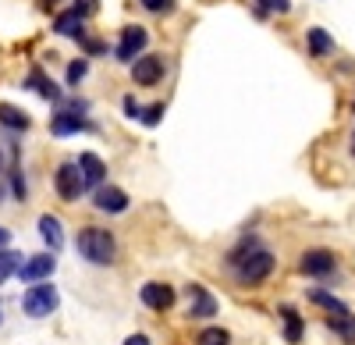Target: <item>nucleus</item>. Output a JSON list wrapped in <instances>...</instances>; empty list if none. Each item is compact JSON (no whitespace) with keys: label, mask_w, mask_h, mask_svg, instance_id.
<instances>
[{"label":"nucleus","mask_w":355,"mask_h":345,"mask_svg":"<svg viewBox=\"0 0 355 345\" xmlns=\"http://www.w3.org/2000/svg\"><path fill=\"white\" fill-rule=\"evenodd\" d=\"M227 264L234 267V278L252 289V285H263L266 278L274 274V253L259 249V246L249 239V242H242V249H231V253H227Z\"/></svg>","instance_id":"obj_1"},{"label":"nucleus","mask_w":355,"mask_h":345,"mask_svg":"<svg viewBox=\"0 0 355 345\" xmlns=\"http://www.w3.org/2000/svg\"><path fill=\"white\" fill-rule=\"evenodd\" d=\"M75 249L85 264H96V267H110L117 256V242L107 228H82L75 239Z\"/></svg>","instance_id":"obj_2"},{"label":"nucleus","mask_w":355,"mask_h":345,"mask_svg":"<svg viewBox=\"0 0 355 345\" xmlns=\"http://www.w3.org/2000/svg\"><path fill=\"white\" fill-rule=\"evenodd\" d=\"M61 306V296H57V289L53 285H46V281H33L28 285V292L21 296V310L28 313V317H50V313Z\"/></svg>","instance_id":"obj_3"},{"label":"nucleus","mask_w":355,"mask_h":345,"mask_svg":"<svg viewBox=\"0 0 355 345\" xmlns=\"http://www.w3.org/2000/svg\"><path fill=\"white\" fill-rule=\"evenodd\" d=\"M53 189L64 203H78L82 192H85V178H82V167L78 160H64L61 167L53 171Z\"/></svg>","instance_id":"obj_4"},{"label":"nucleus","mask_w":355,"mask_h":345,"mask_svg":"<svg viewBox=\"0 0 355 345\" xmlns=\"http://www.w3.org/2000/svg\"><path fill=\"white\" fill-rule=\"evenodd\" d=\"M167 65H164V57L160 53H139L135 61H132V78L135 85H157L164 78Z\"/></svg>","instance_id":"obj_5"},{"label":"nucleus","mask_w":355,"mask_h":345,"mask_svg":"<svg viewBox=\"0 0 355 345\" xmlns=\"http://www.w3.org/2000/svg\"><path fill=\"white\" fill-rule=\"evenodd\" d=\"M299 271L309 274V278H327L338 271V256L331 249H306L302 260H299Z\"/></svg>","instance_id":"obj_6"},{"label":"nucleus","mask_w":355,"mask_h":345,"mask_svg":"<svg viewBox=\"0 0 355 345\" xmlns=\"http://www.w3.org/2000/svg\"><path fill=\"white\" fill-rule=\"evenodd\" d=\"M146 43H150V33H146L142 25H125L121 28V43H117V61L132 65L135 57L146 50Z\"/></svg>","instance_id":"obj_7"},{"label":"nucleus","mask_w":355,"mask_h":345,"mask_svg":"<svg viewBox=\"0 0 355 345\" xmlns=\"http://www.w3.org/2000/svg\"><path fill=\"white\" fill-rule=\"evenodd\" d=\"M96 125L82 118V110H71V107H61L50 118V132L53 135H75V132H93Z\"/></svg>","instance_id":"obj_8"},{"label":"nucleus","mask_w":355,"mask_h":345,"mask_svg":"<svg viewBox=\"0 0 355 345\" xmlns=\"http://www.w3.org/2000/svg\"><path fill=\"white\" fill-rule=\"evenodd\" d=\"M57 271V256H50V253H43V256H28L25 264H18V281H25V285H33V281H46L50 274Z\"/></svg>","instance_id":"obj_9"},{"label":"nucleus","mask_w":355,"mask_h":345,"mask_svg":"<svg viewBox=\"0 0 355 345\" xmlns=\"http://www.w3.org/2000/svg\"><path fill=\"white\" fill-rule=\"evenodd\" d=\"M93 207L103 210V214H125L128 210V192L117 189V185H96Z\"/></svg>","instance_id":"obj_10"},{"label":"nucleus","mask_w":355,"mask_h":345,"mask_svg":"<svg viewBox=\"0 0 355 345\" xmlns=\"http://www.w3.org/2000/svg\"><path fill=\"white\" fill-rule=\"evenodd\" d=\"M139 299L150 306V310H160V313H164V310L174 306L178 296H174V289H171L167 281H146V285H142V292H139Z\"/></svg>","instance_id":"obj_11"},{"label":"nucleus","mask_w":355,"mask_h":345,"mask_svg":"<svg viewBox=\"0 0 355 345\" xmlns=\"http://www.w3.org/2000/svg\"><path fill=\"white\" fill-rule=\"evenodd\" d=\"M217 313V299L202 289V285H189V317H199V321H206V317H214Z\"/></svg>","instance_id":"obj_12"},{"label":"nucleus","mask_w":355,"mask_h":345,"mask_svg":"<svg viewBox=\"0 0 355 345\" xmlns=\"http://www.w3.org/2000/svg\"><path fill=\"white\" fill-rule=\"evenodd\" d=\"M53 33L57 36H64V40H78V36H85V18L71 8V11H61L53 18Z\"/></svg>","instance_id":"obj_13"},{"label":"nucleus","mask_w":355,"mask_h":345,"mask_svg":"<svg viewBox=\"0 0 355 345\" xmlns=\"http://www.w3.org/2000/svg\"><path fill=\"white\" fill-rule=\"evenodd\" d=\"M25 85H28V90H36L43 100H53V103H61V85H57L53 78H46V71L43 68H33V71H28V78H25Z\"/></svg>","instance_id":"obj_14"},{"label":"nucleus","mask_w":355,"mask_h":345,"mask_svg":"<svg viewBox=\"0 0 355 345\" xmlns=\"http://www.w3.org/2000/svg\"><path fill=\"white\" fill-rule=\"evenodd\" d=\"M78 167H82V178H85V189L89 185H103V178H107V164L96 157V153H82L78 157Z\"/></svg>","instance_id":"obj_15"},{"label":"nucleus","mask_w":355,"mask_h":345,"mask_svg":"<svg viewBox=\"0 0 355 345\" xmlns=\"http://www.w3.org/2000/svg\"><path fill=\"white\" fill-rule=\"evenodd\" d=\"M40 235H43V242L50 246V253H61L64 232H61V221H57L53 214H43V217H40Z\"/></svg>","instance_id":"obj_16"},{"label":"nucleus","mask_w":355,"mask_h":345,"mask_svg":"<svg viewBox=\"0 0 355 345\" xmlns=\"http://www.w3.org/2000/svg\"><path fill=\"white\" fill-rule=\"evenodd\" d=\"M281 321H284V342L299 345V342H302V331H306V324H302V317H299V310L284 306V310H281Z\"/></svg>","instance_id":"obj_17"},{"label":"nucleus","mask_w":355,"mask_h":345,"mask_svg":"<svg viewBox=\"0 0 355 345\" xmlns=\"http://www.w3.org/2000/svg\"><path fill=\"white\" fill-rule=\"evenodd\" d=\"M0 125L11 128V132H25L33 121H28L25 110H18V107H11V103H0Z\"/></svg>","instance_id":"obj_18"},{"label":"nucleus","mask_w":355,"mask_h":345,"mask_svg":"<svg viewBox=\"0 0 355 345\" xmlns=\"http://www.w3.org/2000/svg\"><path fill=\"white\" fill-rule=\"evenodd\" d=\"M306 43H309V53H313V57L334 53V40L327 36V28H309V33H306Z\"/></svg>","instance_id":"obj_19"},{"label":"nucleus","mask_w":355,"mask_h":345,"mask_svg":"<svg viewBox=\"0 0 355 345\" xmlns=\"http://www.w3.org/2000/svg\"><path fill=\"white\" fill-rule=\"evenodd\" d=\"M309 299H313L316 306H323V310H331V317H345V313H352L341 299H334L331 292H323V289H313V292H309Z\"/></svg>","instance_id":"obj_20"},{"label":"nucleus","mask_w":355,"mask_h":345,"mask_svg":"<svg viewBox=\"0 0 355 345\" xmlns=\"http://www.w3.org/2000/svg\"><path fill=\"white\" fill-rule=\"evenodd\" d=\"M327 328H331V331H338L341 338H348V342L355 345V313H345V317H331V321H327Z\"/></svg>","instance_id":"obj_21"},{"label":"nucleus","mask_w":355,"mask_h":345,"mask_svg":"<svg viewBox=\"0 0 355 345\" xmlns=\"http://www.w3.org/2000/svg\"><path fill=\"white\" fill-rule=\"evenodd\" d=\"M18 264H21V256H18V253H11V249H0V285H4V281L18 271Z\"/></svg>","instance_id":"obj_22"},{"label":"nucleus","mask_w":355,"mask_h":345,"mask_svg":"<svg viewBox=\"0 0 355 345\" xmlns=\"http://www.w3.org/2000/svg\"><path fill=\"white\" fill-rule=\"evenodd\" d=\"M196 342H199V345H231V335H227L224 328H206V331H199Z\"/></svg>","instance_id":"obj_23"},{"label":"nucleus","mask_w":355,"mask_h":345,"mask_svg":"<svg viewBox=\"0 0 355 345\" xmlns=\"http://www.w3.org/2000/svg\"><path fill=\"white\" fill-rule=\"evenodd\" d=\"M256 11L259 15H288L291 0H256Z\"/></svg>","instance_id":"obj_24"},{"label":"nucleus","mask_w":355,"mask_h":345,"mask_svg":"<svg viewBox=\"0 0 355 345\" xmlns=\"http://www.w3.org/2000/svg\"><path fill=\"white\" fill-rule=\"evenodd\" d=\"M85 75H89V61H85V57H78V61L68 65V85H78Z\"/></svg>","instance_id":"obj_25"},{"label":"nucleus","mask_w":355,"mask_h":345,"mask_svg":"<svg viewBox=\"0 0 355 345\" xmlns=\"http://www.w3.org/2000/svg\"><path fill=\"white\" fill-rule=\"evenodd\" d=\"M160 118H164V103H153V107H146V110L139 114V121H142L146 128H153V125H160Z\"/></svg>","instance_id":"obj_26"},{"label":"nucleus","mask_w":355,"mask_h":345,"mask_svg":"<svg viewBox=\"0 0 355 345\" xmlns=\"http://www.w3.org/2000/svg\"><path fill=\"white\" fill-rule=\"evenodd\" d=\"M139 4L150 11V15H167V11H174V0H139Z\"/></svg>","instance_id":"obj_27"},{"label":"nucleus","mask_w":355,"mask_h":345,"mask_svg":"<svg viewBox=\"0 0 355 345\" xmlns=\"http://www.w3.org/2000/svg\"><path fill=\"white\" fill-rule=\"evenodd\" d=\"M96 8H100V0H75V11H78L82 18H89V15H96Z\"/></svg>","instance_id":"obj_28"},{"label":"nucleus","mask_w":355,"mask_h":345,"mask_svg":"<svg viewBox=\"0 0 355 345\" xmlns=\"http://www.w3.org/2000/svg\"><path fill=\"white\" fill-rule=\"evenodd\" d=\"M78 43L85 47V53H103V50H107V43H100V40H89V36H78Z\"/></svg>","instance_id":"obj_29"},{"label":"nucleus","mask_w":355,"mask_h":345,"mask_svg":"<svg viewBox=\"0 0 355 345\" xmlns=\"http://www.w3.org/2000/svg\"><path fill=\"white\" fill-rule=\"evenodd\" d=\"M125 114H128V118H139V114H142V107L135 103V96H125Z\"/></svg>","instance_id":"obj_30"},{"label":"nucleus","mask_w":355,"mask_h":345,"mask_svg":"<svg viewBox=\"0 0 355 345\" xmlns=\"http://www.w3.org/2000/svg\"><path fill=\"white\" fill-rule=\"evenodd\" d=\"M125 345H150V338H146V335H132Z\"/></svg>","instance_id":"obj_31"},{"label":"nucleus","mask_w":355,"mask_h":345,"mask_svg":"<svg viewBox=\"0 0 355 345\" xmlns=\"http://www.w3.org/2000/svg\"><path fill=\"white\" fill-rule=\"evenodd\" d=\"M11 242V232H8V228H0V249H4Z\"/></svg>","instance_id":"obj_32"},{"label":"nucleus","mask_w":355,"mask_h":345,"mask_svg":"<svg viewBox=\"0 0 355 345\" xmlns=\"http://www.w3.org/2000/svg\"><path fill=\"white\" fill-rule=\"evenodd\" d=\"M0 175H4V150H0Z\"/></svg>","instance_id":"obj_33"},{"label":"nucleus","mask_w":355,"mask_h":345,"mask_svg":"<svg viewBox=\"0 0 355 345\" xmlns=\"http://www.w3.org/2000/svg\"><path fill=\"white\" fill-rule=\"evenodd\" d=\"M352 153H355V135H352Z\"/></svg>","instance_id":"obj_34"},{"label":"nucleus","mask_w":355,"mask_h":345,"mask_svg":"<svg viewBox=\"0 0 355 345\" xmlns=\"http://www.w3.org/2000/svg\"><path fill=\"white\" fill-rule=\"evenodd\" d=\"M0 324H4V317H0Z\"/></svg>","instance_id":"obj_35"},{"label":"nucleus","mask_w":355,"mask_h":345,"mask_svg":"<svg viewBox=\"0 0 355 345\" xmlns=\"http://www.w3.org/2000/svg\"><path fill=\"white\" fill-rule=\"evenodd\" d=\"M0 196H4V192H0Z\"/></svg>","instance_id":"obj_36"},{"label":"nucleus","mask_w":355,"mask_h":345,"mask_svg":"<svg viewBox=\"0 0 355 345\" xmlns=\"http://www.w3.org/2000/svg\"><path fill=\"white\" fill-rule=\"evenodd\" d=\"M352 110H355V107H352Z\"/></svg>","instance_id":"obj_37"}]
</instances>
